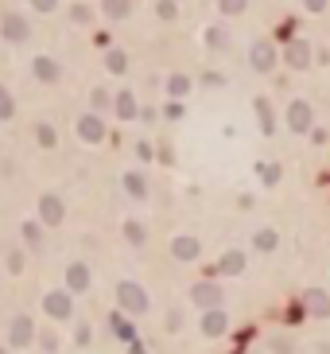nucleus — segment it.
<instances>
[{
  "label": "nucleus",
  "mask_w": 330,
  "mask_h": 354,
  "mask_svg": "<svg viewBox=\"0 0 330 354\" xmlns=\"http://www.w3.org/2000/svg\"><path fill=\"white\" fill-rule=\"evenodd\" d=\"M117 307L125 312V316H148V307H152V296H148V288L136 281H120L117 284Z\"/></svg>",
  "instance_id": "nucleus-1"
},
{
  "label": "nucleus",
  "mask_w": 330,
  "mask_h": 354,
  "mask_svg": "<svg viewBox=\"0 0 330 354\" xmlns=\"http://www.w3.org/2000/svg\"><path fill=\"white\" fill-rule=\"evenodd\" d=\"M283 121H288V129H292L295 136H311V129H315V110H311V101H303V98L288 101Z\"/></svg>",
  "instance_id": "nucleus-2"
},
{
  "label": "nucleus",
  "mask_w": 330,
  "mask_h": 354,
  "mask_svg": "<svg viewBox=\"0 0 330 354\" xmlns=\"http://www.w3.org/2000/svg\"><path fill=\"white\" fill-rule=\"evenodd\" d=\"M74 133H78V140L82 144H101L109 136V125H105V113H82L78 121H74Z\"/></svg>",
  "instance_id": "nucleus-3"
},
{
  "label": "nucleus",
  "mask_w": 330,
  "mask_h": 354,
  "mask_svg": "<svg viewBox=\"0 0 330 354\" xmlns=\"http://www.w3.org/2000/svg\"><path fill=\"white\" fill-rule=\"evenodd\" d=\"M43 312H47V319H55V323H66V319L74 316V292L71 288H55V292L43 296Z\"/></svg>",
  "instance_id": "nucleus-4"
},
{
  "label": "nucleus",
  "mask_w": 330,
  "mask_h": 354,
  "mask_svg": "<svg viewBox=\"0 0 330 354\" xmlns=\"http://www.w3.org/2000/svg\"><path fill=\"white\" fill-rule=\"evenodd\" d=\"M0 39H4V43H12V47H20V43L31 39V24H27L20 12H4V16H0Z\"/></svg>",
  "instance_id": "nucleus-5"
},
{
  "label": "nucleus",
  "mask_w": 330,
  "mask_h": 354,
  "mask_svg": "<svg viewBox=\"0 0 330 354\" xmlns=\"http://www.w3.org/2000/svg\"><path fill=\"white\" fill-rule=\"evenodd\" d=\"M276 62H280V51L272 47L268 39H257V43L249 47V66H253L257 74H272Z\"/></svg>",
  "instance_id": "nucleus-6"
},
{
  "label": "nucleus",
  "mask_w": 330,
  "mask_h": 354,
  "mask_svg": "<svg viewBox=\"0 0 330 354\" xmlns=\"http://www.w3.org/2000/svg\"><path fill=\"white\" fill-rule=\"evenodd\" d=\"M225 292L218 281H199L194 288H190V304L199 307V312H210V307H222Z\"/></svg>",
  "instance_id": "nucleus-7"
},
{
  "label": "nucleus",
  "mask_w": 330,
  "mask_h": 354,
  "mask_svg": "<svg viewBox=\"0 0 330 354\" xmlns=\"http://www.w3.org/2000/svg\"><path fill=\"white\" fill-rule=\"evenodd\" d=\"M311 43H307L303 36H295V39H288V47H283V62L292 66V71H307L311 62H315V55H311Z\"/></svg>",
  "instance_id": "nucleus-8"
},
{
  "label": "nucleus",
  "mask_w": 330,
  "mask_h": 354,
  "mask_svg": "<svg viewBox=\"0 0 330 354\" xmlns=\"http://www.w3.org/2000/svg\"><path fill=\"white\" fill-rule=\"evenodd\" d=\"M171 257H175L179 265H194V261L202 257V238H194V233L171 238Z\"/></svg>",
  "instance_id": "nucleus-9"
},
{
  "label": "nucleus",
  "mask_w": 330,
  "mask_h": 354,
  "mask_svg": "<svg viewBox=\"0 0 330 354\" xmlns=\"http://www.w3.org/2000/svg\"><path fill=\"white\" fill-rule=\"evenodd\" d=\"M199 331L206 335V339H222L225 331H229V316H225V307H210V312H202Z\"/></svg>",
  "instance_id": "nucleus-10"
},
{
  "label": "nucleus",
  "mask_w": 330,
  "mask_h": 354,
  "mask_svg": "<svg viewBox=\"0 0 330 354\" xmlns=\"http://www.w3.org/2000/svg\"><path fill=\"white\" fill-rule=\"evenodd\" d=\"M8 342H12L16 351H24V346L36 342V323H31V316H16L12 323H8Z\"/></svg>",
  "instance_id": "nucleus-11"
},
{
  "label": "nucleus",
  "mask_w": 330,
  "mask_h": 354,
  "mask_svg": "<svg viewBox=\"0 0 330 354\" xmlns=\"http://www.w3.org/2000/svg\"><path fill=\"white\" fill-rule=\"evenodd\" d=\"M62 218H66L62 199L59 195H39V222H43L47 230H55V226H62Z\"/></svg>",
  "instance_id": "nucleus-12"
},
{
  "label": "nucleus",
  "mask_w": 330,
  "mask_h": 354,
  "mask_svg": "<svg viewBox=\"0 0 330 354\" xmlns=\"http://www.w3.org/2000/svg\"><path fill=\"white\" fill-rule=\"evenodd\" d=\"M31 78L43 82V86H55V82H62V66L51 59V55H36V59H31Z\"/></svg>",
  "instance_id": "nucleus-13"
},
{
  "label": "nucleus",
  "mask_w": 330,
  "mask_h": 354,
  "mask_svg": "<svg viewBox=\"0 0 330 354\" xmlns=\"http://www.w3.org/2000/svg\"><path fill=\"white\" fill-rule=\"evenodd\" d=\"M90 284H94L90 265H86V261H71V265H66V288H71L74 296H82V292H90Z\"/></svg>",
  "instance_id": "nucleus-14"
},
{
  "label": "nucleus",
  "mask_w": 330,
  "mask_h": 354,
  "mask_svg": "<svg viewBox=\"0 0 330 354\" xmlns=\"http://www.w3.org/2000/svg\"><path fill=\"white\" fill-rule=\"evenodd\" d=\"M120 187H125V195H129L132 203H144V199H148V175L136 171V168L120 175Z\"/></svg>",
  "instance_id": "nucleus-15"
},
{
  "label": "nucleus",
  "mask_w": 330,
  "mask_h": 354,
  "mask_svg": "<svg viewBox=\"0 0 330 354\" xmlns=\"http://www.w3.org/2000/svg\"><path fill=\"white\" fill-rule=\"evenodd\" d=\"M303 312L315 319H327L330 316V296L322 292V288H307L303 292Z\"/></svg>",
  "instance_id": "nucleus-16"
},
{
  "label": "nucleus",
  "mask_w": 330,
  "mask_h": 354,
  "mask_svg": "<svg viewBox=\"0 0 330 354\" xmlns=\"http://www.w3.org/2000/svg\"><path fill=\"white\" fill-rule=\"evenodd\" d=\"M113 113H117L120 121H136V117H140V101H136V94H132V90H120L117 98H113Z\"/></svg>",
  "instance_id": "nucleus-17"
},
{
  "label": "nucleus",
  "mask_w": 330,
  "mask_h": 354,
  "mask_svg": "<svg viewBox=\"0 0 330 354\" xmlns=\"http://www.w3.org/2000/svg\"><path fill=\"white\" fill-rule=\"evenodd\" d=\"M202 43H206V51H214V55L229 51V31H225V24H210L202 31Z\"/></svg>",
  "instance_id": "nucleus-18"
},
{
  "label": "nucleus",
  "mask_w": 330,
  "mask_h": 354,
  "mask_svg": "<svg viewBox=\"0 0 330 354\" xmlns=\"http://www.w3.org/2000/svg\"><path fill=\"white\" fill-rule=\"evenodd\" d=\"M109 331H113L120 342H136V327H132V316H125L120 307L113 312V316H109Z\"/></svg>",
  "instance_id": "nucleus-19"
},
{
  "label": "nucleus",
  "mask_w": 330,
  "mask_h": 354,
  "mask_svg": "<svg viewBox=\"0 0 330 354\" xmlns=\"http://www.w3.org/2000/svg\"><path fill=\"white\" fill-rule=\"evenodd\" d=\"M218 277H241L245 273V253L241 249H229V253H222V261H218Z\"/></svg>",
  "instance_id": "nucleus-20"
},
{
  "label": "nucleus",
  "mask_w": 330,
  "mask_h": 354,
  "mask_svg": "<svg viewBox=\"0 0 330 354\" xmlns=\"http://www.w3.org/2000/svg\"><path fill=\"white\" fill-rule=\"evenodd\" d=\"M101 16L109 24H125L132 16V0H101Z\"/></svg>",
  "instance_id": "nucleus-21"
},
{
  "label": "nucleus",
  "mask_w": 330,
  "mask_h": 354,
  "mask_svg": "<svg viewBox=\"0 0 330 354\" xmlns=\"http://www.w3.org/2000/svg\"><path fill=\"white\" fill-rule=\"evenodd\" d=\"M253 110H257V125H260V133H264V136L276 133V113H272V101H268V98H257V101H253Z\"/></svg>",
  "instance_id": "nucleus-22"
},
{
  "label": "nucleus",
  "mask_w": 330,
  "mask_h": 354,
  "mask_svg": "<svg viewBox=\"0 0 330 354\" xmlns=\"http://www.w3.org/2000/svg\"><path fill=\"white\" fill-rule=\"evenodd\" d=\"M280 175H283V168L276 164V160H260V164H257V179L264 187H276V184H280Z\"/></svg>",
  "instance_id": "nucleus-23"
},
{
  "label": "nucleus",
  "mask_w": 330,
  "mask_h": 354,
  "mask_svg": "<svg viewBox=\"0 0 330 354\" xmlns=\"http://www.w3.org/2000/svg\"><path fill=\"white\" fill-rule=\"evenodd\" d=\"M276 245H280V233L272 230V226H264V230L253 233V249H257V253H272Z\"/></svg>",
  "instance_id": "nucleus-24"
},
{
  "label": "nucleus",
  "mask_w": 330,
  "mask_h": 354,
  "mask_svg": "<svg viewBox=\"0 0 330 354\" xmlns=\"http://www.w3.org/2000/svg\"><path fill=\"white\" fill-rule=\"evenodd\" d=\"M125 242L136 245V249H144V245H148V226L136 222V218H129V222H125Z\"/></svg>",
  "instance_id": "nucleus-25"
},
{
  "label": "nucleus",
  "mask_w": 330,
  "mask_h": 354,
  "mask_svg": "<svg viewBox=\"0 0 330 354\" xmlns=\"http://www.w3.org/2000/svg\"><path fill=\"white\" fill-rule=\"evenodd\" d=\"M167 98H179V101H183V98H187V94H190V78H187V74H167Z\"/></svg>",
  "instance_id": "nucleus-26"
},
{
  "label": "nucleus",
  "mask_w": 330,
  "mask_h": 354,
  "mask_svg": "<svg viewBox=\"0 0 330 354\" xmlns=\"http://www.w3.org/2000/svg\"><path fill=\"white\" fill-rule=\"evenodd\" d=\"M36 144L39 148H59V129H55V125H47V121H39L36 125Z\"/></svg>",
  "instance_id": "nucleus-27"
},
{
  "label": "nucleus",
  "mask_w": 330,
  "mask_h": 354,
  "mask_svg": "<svg viewBox=\"0 0 330 354\" xmlns=\"http://www.w3.org/2000/svg\"><path fill=\"white\" fill-rule=\"evenodd\" d=\"M20 233H24V245H27V249H39V245H43V222H39V218L24 222V226H20Z\"/></svg>",
  "instance_id": "nucleus-28"
},
{
  "label": "nucleus",
  "mask_w": 330,
  "mask_h": 354,
  "mask_svg": "<svg viewBox=\"0 0 330 354\" xmlns=\"http://www.w3.org/2000/svg\"><path fill=\"white\" fill-rule=\"evenodd\" d=\"M105 71L109 74H125L129 71V55H125L120 47H109L105 51Z\"/></svg>",
  "instance_id": "nucleus-29"
},
{
  "label": "nucleus",
  "mask_w": 330,
  "mask_h": 354,
  "mask_svg": "<svg viewBox=\"0 0 330 354\" xmlns=\"http://www.w3.org/2000/svg\"><path fill=\"white\" fill-rule=\"evenodd\" d=\"M16 117V98H12V90L0 82V121H12Z\"/></svg>",
  "instance_id": "nucleus-30"
},
{
  "label": "nucleus",
  "mask_w": 330,
  "mask_h": 354,
  "mask_svg": "<svg viewBox=\"0 0 330 354\" xmlns=\"http://www.w3.org/2000/svg\"><path fill=\"white\" fill-rule=\"evenodd\" d=\"M109 105H113L109 90H105V86H94V90H90V110H94V113H105Z\"/></svg>",
  "instance_id": "nucleus-31"
},
{
  "label": "nucleus",
  "mask_w": 330,
  "mask_h": 354,
  "mask_svg": "<svg viewBox=\"0 0 330 354\" xmlns=\"http://www.w3.org/2000/svg\"><path fill=\"white\" fill-rule=\"evenodd\" d=\"M155 16H160L164 24H175V20H179V4H175V0H155Z\"/></svg>",
  "instance_id": "nucleus-32"
},
{
  "label": "nucleus",
  "mask_w": 330,
  "mask_h": 354,
  "mask_svg": "<svg viewBox=\"0 0 330 354\" xmlns=\"http://www.w3.org/2000/svg\"><path fill=\"white\" fill-rule=\"evenodd\" d=\"M90 20H94V8H90V4H74V8H71V24L86 27Z\"/></svg>",
  "instance_id": "nucleus-33"
},
{
  "label": "nucleus",
  "mask_w": 330,
  "mask_h": 354,
  "mask_svg": "<svg viewBox=\"0 0 330 354\" xmlns=\"http://www.w3.org/2000/svg\"><path fill=\"white\" fill-rule=\"evenodd\" d=\"M4 269L12 273V277H20V273H24V253H20V249H8V257H4Z\"/></svg>",
  "instance_id": "nucleus-34"
},
{
  "label": "nucleus",
  "mask_w": 330,
  "mask_h": 354,
  "mask_svg": "<svg viewBox=\"0 0 330 354\" xmlns=\"http://www.w3.org/2000/svg\"><path fill=\"white\" fill-rule=\"evenodd\" d=\"M249 8V0H218V12L222 16H241Z\"/></svg>",
  "instance_id": "nucleus-35"
},
{
  "label": "nucleus",
  "mask_w": 330,
  "mask_h": 354,
  "mask_svg": "<svg viewBox=\"0 0 330 354\" xmlns=\"http://www.w3.org/2000/svg\"><path fill=\"white\" fill-rule=\"evenodd\" d=\"M164 117H167V121H183V117H187V110H183V101H179V98H167V105H164Z\"/></svg>",
  "instance_id": "nucleus-36"
},
{
  "label": "nucleus",
  "mask_w": 330,
  "mask_h": 354,
  "mask_svg": "<svg viewBox=\"0 0 330 354\" xmlns=\"http://www.w3.org/2000/svg\"><path fill=\"white\" fill-rule=\"evenodd\" d=\"M202 86H206V90H222V86H225V74H222V71H202Z\"/></svg>",
  "instance_id": "nucleus-37"
},
{
  "label": "nucleus",
  "mask_w": 330,
  "mask_h": 354,
  "mask_svg": "<svg viewBox=\"0 0 330 354\" xmlns=\"http://www.w3.org/2000/svg\"><path fill=\"white\" fill-rule=\"evenodd\" d=\"M268 346H272L276 354H292V351H295V342L288 339V335H272V339H268Z\"/></svg>",
  "instance_id": "nucleus-38"
},
{
  "label": "nucleus",
  "mask_w": 330,
  "mask_h": 354,
  "mask_svg": "<svg viewBox=\"0 0 330 354\" xmlns=\"http://www.w3.org/2000/svg\"><path fill=\"white\" fill-rule=\"evenodd\" d=\"M164 327L171 331V335H175V331H183V312H179V307H171V312H167V319H164Z\"/></svg>",
  "instance_id": "nucleus-39"
},
{
  "label": "nucleus",
  "mask_w": 330,
  "mask_h": 354,
  "mask_svg": "<svg viewBox=\"0 0 330 354\" xmlns=\"http://www.w3.org/2000/svg\"><path fill=\"white\" fill-rule=\"evenodd\" d=\"M39 346H43L47 354H55L59 351V335H55V331H43V335H39Z\"/></svg>",
  "instance_id": "nucleus-40"
},
{
  "label": "nucleus",
  "mask_w": 330,
  "mask_h": 354,
  "mask_svg": "<svg viewBox=\"0 0 330 354\" xmlns=\"http://www.w3.org/2000/svg\"><path fill=\"white\" fill-rule=\"evenodd\" d=\"M136 156H140L144 164H152V160H155V148H152V140H136Z\"/></svg>",
  "instance_id": "nucleus-41"
},
{
  "label": "nucleus",
  "mask_w": 330,
  "mask_h": 354,
  "mask_svg": "<svg viewBox=\"0 0 330 354\" xmlns=\"http://www.w3.org/2000/svg\"><path fill=\"white\" fill-rule=\"evenodd\" d=\"M31 8H36V12H43V16H51L55 8H59V0H31Z\"/></svg>",
  "instance_id": "nucleus-42"
},
{
  "label": "nucleus",
  "mask_w": 330,
  "mask_h": 354,
  "mask_svg": "<svg viewBox=\"0 0 330 354\" xmlns=\"http://www.w3.org/2000/svg\"><path fill=\"white\" fill-rule=\"evenodd\" d=\"M303 8L311 16H318V12H327V8H330V0H303Z\"/></svg>",
  "instance_id": "nucleus-43"
},
{
  "label": "nucleus",
  "mask_w": 330,
  "mask_h": 354,
  "mask_svg": "<svg viewBox=\"0 0 330 354\" xmlns=\"http://www.w3.org/2000/svg\"><path fill=\"white\" fill-rule=\"evenodd\" d=\"M74 339H78V346H90V323H78Z\"/></svg>",
  "instance_id": "nucleus-44"
},
{
  "label": "nucleus",
  "mask_w": 330,
  "mask_h": 354,
  "mask_svg": "<svg viewBox=\"0 0 330 354\" xmlns=\"http://www.w3.org/2000/svg\"><path fill=\"white\" fill-rule=\"evenodd\" d=\"M311 144H327V129H318L315 125V129H311Z\"/></svg>",
  "instance_id": "nucleus-45"
},
{
  "label": "nucleus",
  "mask_w": 330,
  "mask_h": 354,
  "mask_svg": "<svg viewBox=\"0 0 330 354\" xmlns=\"http://www.w3.org/2000/svg\"><path fill=\"white\" fill-rule=\"evenodd\" d=\"M129 354H148V346L144 342H129Z\"/></svg>",
  "instance_id": "nucleus-46"
},
{
  "label": "nucleus",
  "mask_w": 330,
  "mask_h": 354,
  "mask_svg": "<svg viewBox=\"0 0 330 354\" xmlns=\"http://www.w3.org/2000/svg\"><path fill=\"white\" fill-rule=\"evenodd\" d=\"M315 354H330V342H315Z\"/></svg>",
  "instance_id": "nucleus-47"
},
{
  "label": "nucleus",
  "mask_w": 330,
  "mask_h": 354,
  "mask_svg": "<svg viewBox=\"0 0 330 354\" xmlns=\"http://www.w3.org/2000/svg\"><path fill=\"white\" fill-rule=\"evenodd\" d=\"M0 354H8V351H4V346H0Z\"/></svg>",
  "instance_id": "nucleus-48"
}]
</instances>
